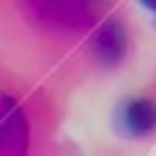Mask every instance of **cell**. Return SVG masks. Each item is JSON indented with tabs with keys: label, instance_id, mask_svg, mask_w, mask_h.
Returning <instances> with one entry per match:
<instances>
[{
	"label": "cell",
	"instance_id": "cell-4",
	"mask_svg": "<svg viewBox=\"0 0 156 156\" xmlns=\"http://www.w3.org/2000/svg\"><path fill=\"white\" fill-rule=\"evenodd\" d=\"M151 5H154V11H156V3H151Z\"/></svg>",
	"mask_w": 156,
	"mask_h": 156
},
{
	"label": "cell",
	"instance_id": "cell-1",
	"mask_svg": "<svg viewBox=\"0 0 156 156\" xmlns=\"http://www.w3.org/2000/svg\"><path fill=\"white\" fill-rule=\"evenodd\" d=\"M27 134L22 112L11 99H0V156H25Z\"/></svg>",
	"mask_w": 156,
	"mask_h": 156
},
{
	"label": "cell",
	"instance_id": "cell-2",
	"mask_svg": "<svg viewBox=\"0 0 156 156\" xmlns=\"http://www.w3.org/2000/svg\"><path fill=\"white\" fill-rule=\"evenodd\" d=\"M123 126L132 134H148L156 126V104L148 99H134L123 107Z\"/></svg>",
	"mask_w": 156,
	"mask_h": 156
},
{
	"label": "cell",
	"instance_id": "cell-3",
	"mask_svg": "<svg viewBox=\"0 0 156 156\" xmlns=\"http://www.w3.org/2000/svg\"><path fill=\"white\" fill-rule=\"evenodd\" d=\"M123 49H126V38H123L121 25H115V22L112 25H104V30L99 36V52L107 60H115V58L123 55Z\"/></svg>",
	"mask_w": 156,
	"mask_h": 156
}]
</instances>
